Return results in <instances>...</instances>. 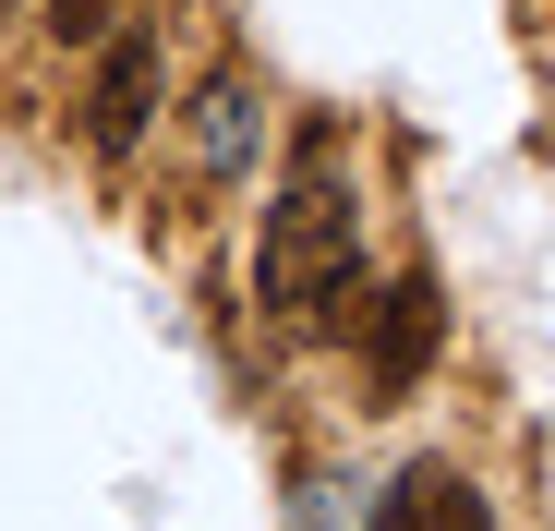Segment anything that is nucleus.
<instances>
[{
  "label": "nucleus",
  "instance_id": "nucleus-1",
  "mask_svg": "<svg viewBox=\"0 0 555 531\" xmlns=\"http://www.w3.org/2000/svg\"><path fill=\"white\" fill-rule=\"evenodd\" d=\"M254 290L278 314H302L314 338H350L362 326V218H350V182H338V133L302 121L291 133V182H278L266 230H254Z\"/></svg>",
  "mask_w": 555,
  "mask_h": 531
},
{
  "label": "nucleus",
  "instance_id": "nucleus-2",
  "mask_svg": "<svg viewBox=\"0 0 555 531\" xmlns=\"http://www.w3.org/2000/svg\"><path fill=\"white\" fill-rule=\"evenodd\" d=\"M435 350H447V290L411 266V279H387L375 302H362V399L399 411V399L435 375Z\"/></svg>",
  "mask_w": 555,
  "mask_h": 531
},
{
  "label": "nucleus",
  "instance_id": "nucleus-3",
  "mask_svg": "<svg viewBox=\"0 0 555 531\" xmlns=\"http://www.w3.org/2000/svg\"><path fill=\"white\" fill-rule=\"evenodd\" d=\"M145 109H157V37H98V98H85V145L98 157H133L145 145Z\"/></svg>",
  "mask_w": 555,
  "mask_h": 531
},
{
  "label": "nucleus",
  "instance_id": "nucleus-4",
  "mask_svg": "<svg viewBox=\"0 0 555 531\" xmlns=\"http://www.w3.org/2000/svg\"><path fill=\"white\" fill-rule=\"evenodd\" d=\"M423 531H495V507H483L472 483H459V471L435 459V483H423Z\"/></svg>",
  "mask_w": 555,
  "mask_h": 531
},
{
  "label": "nucleus",
  "instance_id": "nucleus-5",
  "mask_svg": "<svg viewBox=\"0 0 555 531\" xmlns=\"http://www.w3.org/2000/svg\"><path fill=\"white\" fill-rule=\"evenodd\" d=\"M206 169H242V85H206Z\"/></svg>",
  "mask_w": 555,
  "mask_h": 531
},
{
  "label": "nucleus",
  "instance_id": "nucleus-6",
  "mask_svg": "<svg viewBox=\"0 0 555 531\" xmlns=\"http://www.w3.org/2000/svg\"><path fill=\"white\" fill-rule=\"evenodd\" d=\"M423 483H435V459H411V471L387 483V507H375V519H362V531H423Z\"/></svg>",
  "mask_w": 555,
  "mask_h": 531
},
{
  "label": "nucleus",
  "instance_id": "nucleus-7",
  "mask_svg": "<svg viewBox=\"0 0 555 531\" xmlns=\"http://www.w3.org/2000/svg\"><path fill=\"white\" fill-rule=\"evenodd\" d=\"M49 25H61V37H109V0H61Z\"/></svg>",
  "mask_w": 555,
  "mask_h": 531
}]
</instances>
